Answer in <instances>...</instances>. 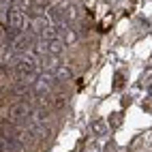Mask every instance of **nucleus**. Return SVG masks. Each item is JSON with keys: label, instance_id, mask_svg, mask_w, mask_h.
I'll return each instance as SVG.
<instances>
[{"label": "nucleus", "instance_id": "nucleus-1", "mask_svg": "<svg viewBox=\"0 0 152 152\" xmlns=\"http://www.w3.org/2000/svg\"><path fill=\"white\" fill-rule=\"evenodd\" d=\"M32 90H34V96L39 101H45L49 94H54V77H52V73H43L34 82Z\"/></svg>", "mask_w": 152, "mask_h": 152}, {"label": "nucleus", "instance_id": "nucleus-2", "mask_svg": "<svg viewBox=\"0 0 152 152\" xmlns=\"http://www.w3.org/2000/svg\"><path fill=\"white\" fill-rule=\"evenodd\" d=\"M39 69V60L32 54H22L15 58V71L19 75H34Z\"/></svg>", "mask_w": 152, "mask_h": 152}, {"label": "nucleus", "instance_id": "nucleus-3", "mask_svg": "<svg viewBox=\"0 0 152 152\" xmlns=\"http://www.w3.org/2000/svg\"><path fill=\"white\" fill-rule=\"evenodd\" d=\"M30 105H28V101H19V103H15L11 109H9V120L15 124L19 122H26V120H30Z\"/></svg>", "mask_w": 152, "mask_h": 152}, {"label": "nucleus", "instance_id": "nucleus-4", "mask_svg": "<svg viewBox=\"0 0 152 152\" xmlns=\"http://www.w3.org/2000/svg\"><path fill=\"white\" fill-rule=\"evenodd\" d=\"M7 24L15 28V30H24L28 26V19H26V13L24 11H19V9H11L7 15Z\"/></svg>", "mask_w": 152, "mask_h": 152}, {"label": "nucleus", "instance_id": "nucleus-5", "mask_svg": "<svg viewBox=\"0 0 152 152\" xmlns=\"http://www.w3.org/2000/svg\"><path fill=\"white\" fill-rule=\"evenodd\" d=\"M56 28H58V37L62 39V41H64L66 45L77 41V34H75V30H73V28H69V24H60V26H56Z\"/></svg>", "mask_w": 152, "mask_h": 152}, {"label": "nucleus", "instance_id": "nucleus-6", "mask_svg": "<svg viewBox=\"0 0 152 152\" xmlns=\"http://www.w3.org/2000/svg\"><path fill=\"white\" fill-rule=\"evenodd\" d=\"M41 66H43L45 73H56V71L60 69V60H58V56H52V54H49L45 60H41Z\"/></svg>", "mask_w": 152, "mask_h": 152}, {"label": "nucleus", "instance_id": "nucleus-7", "mask_svg": "<svg viewBox=\"0 0 152 152\" xmlns=\"http://www.w3.org/2000/svg\"><path fill=\"white\" fill-rule=\"evenodd\" d=\"M64 41H62V39H54V41H47V54H52V56H60V54H62V49H64Z\"/></svg>", "mask_w": 152, "mask_h": 152}, {"label": "nucleus", "instance_id": "nucleus-8", "mask_svg": "<svg viewBox=\"0 0 152 152\" xmlns=\"http://www.w3.org/2000/svg\"><path fill=\"white\" fill-rule=\"evenodd\" d=\"M47 26H49V22H47L45 17H37L34 22H32V30H34V32H39V34H41Z\"/></svg>", "mask_w": 152, "mask_h": 152}, {"label": "nucleus", "instance_id": "nucleus-9", "mask_svg": "<svg viewBox=\"0 0 152 152\" xmlns=\"http://www.w3.org/2000/svg\"><path fill=\"white\" fill-rule=\"evenodd\" d=\"M54 75H56V79H58V82H69V79L73 77V73H71L69 69H64V66H60Z\"/></svg>", "mask_w": 152, "mask_h": 152}, {"label": "nucleus", "instance_id": "nucleus-10", "mask_svg": "<svg viewBox=\"0 0 152 152\" xmlns=\"http://www.w3.org/2000/svg\"><path fill=\"white\" fill-rule=\"evenodd\" d=\"M139 86L141 88H152V69H146L144 77L139 79Z\"/></svg>", "mask_w": 152, "mask_h": 152}, {"label": "nucleus", "instance_id": "nucleus-11", "mask_svg": "<svg viewBox=\"0 0 152 152\" xmlns=\"http://www.w3.org/2000/svg\"><path fill=\"white\" fill-rule=\"evenodd\" d=\"M92 131L96 135H103L107 131V122H105V120H94V122H92Z\"/></svg>", "mask_w": 152, "mask_h": 152}, {"label": "nucleus", "instance_id": "nucleus-12", "mask_svg": "<svg viewBox=\"0 0 152 152\" xmlns=\"http://www.w3.org/2000/svg\"><path fill=\"white\" fill-rule=\"evenodd\" d=\"M11 2H13V0H0V9H2V22H4V15H9V11H11Z\"/></svg>", "mask_w": 152, "mask_h": 152}, {"label": "nucleus", "instance_id": "nucleus-13", "mask_svg": "<svg viewBox=\"0 0 152 152\" xmlns=\"http://www.w3.org/2000/svg\"><path fill=\"white\" fill-rule=\"evenodd\" d=\"M120 120H122V114H120V111H118V114H114V116L109 118V124H111V126L116 129V126H120Z\"/></svg>", "mask_w": 152, "mask_h": 152}, {"label": "nucleus", "instance_id": "nucleus-14", "mask_svg": "<svg viewBox=\"0 0 152 152\" xmlns=\"http://www.w3.org/2000/svg\"><path fill=\"white\" fill-rule=\"evenodd\" d=\"M54 105H56V109H60V107L64 105V99L60 96V94H56V96H54Z\"/></svg>", "mask_w": 152, "mask_h": 152}, {"label": "nucleus", "instance_id": "nucleus-15", "mask_svg": "<svg viewBox=\"0 0 152 152\" xmlns=\"http://www.w3.org/2000/svg\"><path fill=\"white\" fill-rule=\"evenodd\" d=\"M84 152H99V146H96V144H88V146L84 148Z\"/></svg>", "mask_w": 152, "mask_h": 152}]
</instances>
